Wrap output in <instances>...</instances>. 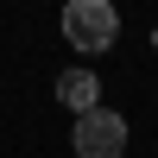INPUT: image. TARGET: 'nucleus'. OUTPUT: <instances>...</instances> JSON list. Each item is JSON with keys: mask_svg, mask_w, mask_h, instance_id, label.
<instances>
[{"mask_svg": "<svg viewBox=\"0 0 158 158\" xmlns=\"http://www.w3.org/2000/svg\"><path fill=\"white\" fill-rule=\"evenodd\" d=\"M76 158H120L127 152V120L114 108H95V114H82L76 120Z\"/></svg>", "mask_w": 158, "mask_h": 158, "instance_id": "f03ea898", "label": "nucleus"}, {"mask_svg": "<svg viewBox=\"0 0 158 158\" xmlns=\"http://www.w3.org/2000/svg\"><path fill=\"white\" fill-rule=\"evenodd\" d=\"M57 101L82 120V114H95V101H101V82H95V70H63L57 76Z\"/></svg>", "mask_w": 158, "mask_h": 158, "instance_id": "7ed1b4c3", "label": "nucleus"}, {"mask_svg": "<svg viewBox=\"0 0 158 158\" xmlns=\"http://www.w3.org/2000/svg\"><path fill=\"white\" fill-rule=\"evenodd\" d=\"M63 38H70V51H82V57H101V51H114V38H120V19H114L108 0H70V6H63Z\"/></svg>", "mask_w": 158, "mask_h": 158, "instance_id": "f257e3e1", "label": "nucleus"}, {"mask_svg": "<svg viewBox=\"0 0 158 158\" xmlns=\"http://www.w3.org/2000/svg\"><path fill=\"white\" fill-rule=\"evenodd\" d=\"M152 44H158V32H152Z\"/></svg>", "mask_w": 158, "mask_h": 158, "instance_id": "20e7f679", "label": "nucleus"}]
</instances>
